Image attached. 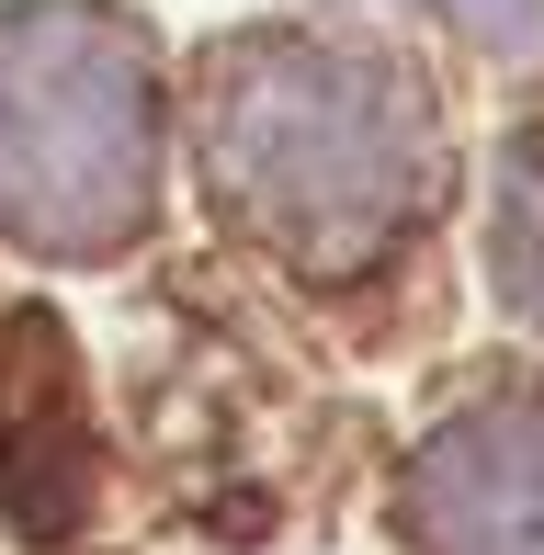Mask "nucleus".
<instances>
[{
    "mask_svg": "<svg viewBox=\"0 0 544 555\" xmlns=\"http://www.w3.org/2000/svg\"><path fill=\"white\" fill-rule=\"evenodd\" d=\"M159 193V80L126 12L12 0L0 12V238L91 261L126 249Z\"/></svg>",
    "mask_w": 544,
    "mask_h": 555,
    "instance_id": "f03ea898",
    "label": "nucleus"
},
{
    "mask_svg": "<svg viewBox=\"0 0 544 555\" xmlns=\"http://www.w3.org/2000/svg\"><path fill=\"white\" fill-rule=\"evenodd\" d=\"M409 521L431 555H544V397L465 409L419 453Z\"/></svg>",
    "mask_w": 544,
    "mask_h": 555,
    "instance_id": "7ed1b4c3",
    "label": "nucleus"
},
{
    "mask_svg": "<svg viewBox=\"0 0 544 555\" xmlns=\"http://www.w3.org/2000/svg\"><path fill=\"white\" fill-rule=\"evenodd\" d=\"M500 295L522 318H544V159H522L500 193Z\"/></svg>",
    "mask_w": 544,
    "mask_h": 555,
    "instance_id": "20e7f679",
    "label": "nucleus"
},
{
    "mask_svg": "<svg viewBox=\"0 0 544 555\" xmlns=\"http://www.w3.org/2000/svg\"><path fill=\"white\" fill-rule=\"evenodd\" d=\"M205 159L228 205L261 227L272 249L340 272L375 261L419 205V159H431V114L419 80L363 46H238L205 91Z\"/></svg>",
    "mask_w": 544,
    "mask_h": 555,
    "instance_id": "f257e3e1",
    "label": "nucleus"
}]
</instances>
